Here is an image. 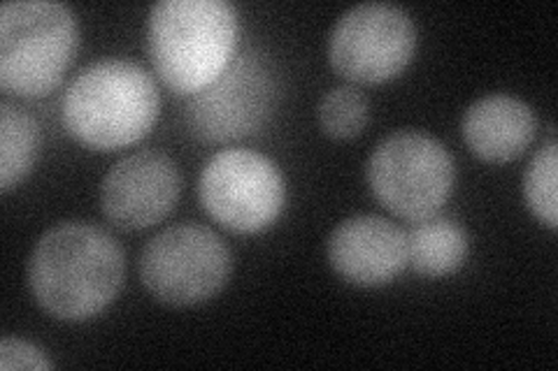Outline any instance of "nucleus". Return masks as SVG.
<instances>
[{
	"mask_svg": "<svg viewBox=\"0 0 558 371\" xmlns=\"http://www.w3.org/2000/svg\"><path fill=\"white\" fill-rule=\"evenodd\" d=\"M124 251L102 227L68 221L35 242L26 279L35 302L59 321L82 323L108 309L124 286Z\"/></svg>",
	"mask_w": 558,
	"mask_h": 371,
	"instance_id": "f257e3e1",
	"label": "nucleus"
},
{
	"mask_svg": "<svg viewBox=\"0 0 558 371\" xmlns=\"http://www.w3.org/2000/svg\"><path fill=\"white\" fill-rule=\"evenodd\" d=\"M238 12L226 0H161L147 16V54L170 91L194 96L235 59Z\"/></svg>",
	"mask_w": 558,
	"mask_h": 371,
	"instance_id": "f03ea898",
	"label": "nucleus"
},
{
	"mask_svg": "<svg viewBox=\"0 0 558 371\" xmlns=\"http://www.w3.org/2000/svg\"><path fill=\"white\" fill-rule=\"evenodd\" d=\"M161 110L156 82L145 67L124 59L86 65L70 82L61 116L65 131L94 151H117L140 143Z\"/></svg>",
	"mask_w": 558,
	"mask_h": 371,
	"instance_id": "7ed1b4c3",
	"label": "nucleus"
},
{
	"mask_svg": "<svg viewBox=\"0 0 558 371\" xmlns=\"http://www.w3.org/2000/svg\"><path fill=\"white\" fill-rule=\"evenodd\" d=\"M80 45L73 10L51 0H14L0 8V86L43 98L61 84Z\"/></svg>",
	"mask_w": 558,
	"mask_h": 371,
	"instance_id": "20e7f679",
	"label": "nucleus"
},
{
	"mask_svg": "<svg viewBox=\"0 0 558 371\" xmlns=\"http://www.w3.org/2000/svg\"><path fill=\"white\" fill-rule=\"evenodd\" d=\"M379 205L405 221H424L447 205L457 168L447 147L424 131H398L381 139L365 165Z\"/></svg>",
	"mask_w": 558,
	"mask_h": 371,
	"instance_id": "39448f33",
	"label": "nucleus"
},
{
	"mask_svg": "<svg viewBox=\"0 0 558 371\" xmlns=\"http://www.w3.org/2000/svg\"><path fill=\"white\" fill-rule=\"evenodd\" d=\"M233 270V256L215 230L198 223L172 225L154 235L140 253L143 286L170 307H194L213 299Z\"/></svg>",
	"mask_w": 558,
	"mask_h": 371,
	"instance_id": "423d86ee",
	"label": "nucleus"
},
{
	"mask_svg": "<svg viewBox=\"0 0 558 371\" xmlns=\"http://www.w3.org/2000/svg\"><path fill=\"white\" fill-rule=\"evenodd\" d=\"M198 198L209 219L238 235L270 227L287 202L284 174L268 156L223 149L205 163Z\"/></svg>",
	"mask_w": 558,
	"mask_h": 371,
	"instance_id": "0eeeda50",
	"label": "nucleus"
},
{
	"mask_svg": "<svg viewBox=\"0 0 558 371\" xmlns=\"http://www.w3.org/2000/svg\"><path fill=\"white\" fill-rule=\"evenodd\" d=\"M275 100L272 61L260 51H244L213 84L189 96L186 123L203 143H235L266 126Z\"/></svg>",
	"mask_w": 558,
	"mask_h": 371,
	"instance_id": "6e6552de",
	"label": "nucleus"
},
{
	"mask_svg": "<svg viewBox=\"0 0 558 371\" xmlns=\"http://www.w3.org/2000/svg\"><path fill=\"white\" fill-rule=\"evenodd\" d=\"M414 49L416 26L403 8L361 3L330 30L328 61L349 82L381 84L403 73Z\"/></svg>",
	"mask_w": 558,
	"mask_h": 371,
	"instance_id": "1a4fd4ad",
	"label": "nucleus"
},
{
	"mask_svg": "<svg viewBox=\"0 0 558 371\" xmlns=\"http://www.w3.org/2000/svg\"><path fill=\"white\" fill-rule=\"evenodd\" d=\"M182 176L161 151L131 153L105 174L100 207L121 230H145L163 221L180 200Z\"/></svg>",
	"mask_w": 558,
	"mask_h": 371,
	"instance_id": "9d476101",
	"label": "nucleus"
},
{
	"mask_svg": "<svg viewBox=\"0 0 558 371\" xmlns=\"http://www.w3.org/2000/svg\"><path fill=\"white\" fill-rule=\"evenodd\" d=\"M326 256L349 284L384 286L408 268V233L389 219L359 214L330 233Z\"/></svg>",
	"mask_w": 558,
	"mask_h": 371,
	"instance_id": "9b49d317",
	"label": "nucleus"
},
{
	"mask_svg": "<svg viewBox=\"0 0 558 371\" xmlns=\"http://www.w3.org/2000/svg\"><path fill=\"white\" fill-rule=\"evenodd\" d=\"M537 121L526 102L494 94L475 100L463 114L461 133L468 149L486 163H510L531 147Z\"/></svg>",
	"mask_w": 558,
	"mask_h": 371,
	"instance_id": "f8f14e48",
	"label": "nucleus"
},
{
	"mask_svg": "<svg viewBox=\"0 0 558 371\" xmlns=\"http://www.w3.org/2000/svg\"><path fill=\"white\" fill-rule=\"evenodd\" d=\"M470 242L465 230L451 219L428 217L414 221L408 233V264L428 279L449 276L463 268Z\"/></svg>",
	"mask_w": 558,
	"mask_h": 371,
	"instance_id": "ddd939ff",
	"label": "nucleus"
},
{
	"mask_svg": "<svg viewBox=\"0 0 558 371\" xmlns=\"http://www.w3.org/2000/svg\"><path fill=\"white\" fill-rule=\"evenodd\" d=\"M40 149V128L35 119L12 102L0 104V188L10 193L35 165Z\"/></svg>",
	"mask_w": 558,
	"mask_h": 371,
	"instance_id": "4468645a",
	"label": "nucleus"
},
{
	"mask_svg": "<svg viewBox=\"0 0 558 371\" xmlns=\"http://www.w3.org/2000/svg\"><path fill=\"white\" fill-rule=\"evenodd\" d=\"M558 145L551 137L549 143L539 149L523 174V198H526L533 217L545 223L549 230L558 227Z\"/></svg>",
	"mask_w": 558,
	"mask_h": 371,
	"instance_id": "2eb2a0df",
	"label": "nucleus"
},
{
	"mask_svg": "<svg viewBox=\"0 0 558 371\" xmlns=\"http://www.w3.org/2000/svg\"><path fill=\"white\" fill-rule=\"evenodd\" d=\"M319 126L333 139H349L361 135L368 123V102L354 86H338L322 98L319 108Z\"/></svg>",
	"mask_w": 558,
	"mask_h": 371,
	"instance_id": "dca6fc26",
	"label": "nucleus"
},
{
	"mask_svg": "<svg viewBox=\"0 0 558 371\" xmlns=\"http://www.w3.org/2000/svg\"><path fill=\"white\" fill-rule=\"evenodd\" d=\"M0 369L14 371V369H31V371H47L51 369V360L47 353L31 342L3 337L0 342Z\"/></svg>",
	"mask_w": 558,
	"mask_h": 371,
	"instance_id": "f3484780",
	"label": "nucleus"
}]
</instances>
